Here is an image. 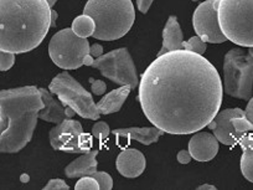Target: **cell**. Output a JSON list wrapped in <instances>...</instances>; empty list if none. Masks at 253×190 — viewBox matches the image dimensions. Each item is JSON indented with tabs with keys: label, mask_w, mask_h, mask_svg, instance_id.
<instances>
[{
	"label": "cell",
	"mask_w": 253,
	"mask_h": 190,
	"mask_svg": "<svg viewBox=\"0 0 253 190\" xmlns=\"http://www.w3.org/2000/svg\"><path fill=\"white\" fill-rule=\"evenodd\" d=\"M15 55L16 53L10 52V51L0 50V70L1 72L8 71L15 63Z\"/></svg>",
	"instance_id": "cell-26"
},
{
	"label": "cell",
	"mask_w": 253,
	"mask_h": 190,
	"mask_svg": "<svg viewBox=\"0 0 253 190\" xmlns=\"http://www.w3.org/2000/svg\"><path fill=\"white\" fill-rule=\"evenodd\" d=\"M245 58H246V60H247V61H250V62L253 65V48H248V53H246Z\"/></svg>",
	"instance_id": "cell-37"
},
{
	"label": "cell",
	"mask_w": 253,
	"mask_h": 190,
	"mask_svg": "<svg viewBox=\"0 0 253 190\" xmlns=\"http://www.w3.org/2000/svg\"><path fill=\"white\" fill-rule=\"evenodd\" d=\"M89 82H91V87H92V92L97 96H101V95L106 94L107 90V85L104 84L102 80H93L89 79Z\"/></svg>",
	"instance_id": "cell-30"
},
{
	"label": "cell",
	"mask_w": 253,
	"mask_h": 190,
	"mask_svg": "<svg viewBox=\"0 0 253 190\" xmlns=\"http://www.w3.org/2000/svg\"><path fill=\"white\" fill-rule=\"evenodd\" d=\"M89 53H91L92 57H99V56L103 55V48L99 44H92L91 48H89Z\"/></svg>",
	"instance_id": "cell-33"
},
{
	"label": "cell",
	"mask_w": 253,
	"mask_h": 190,
	"mask_svg": "<svg viewBox=\"0 0 253 190\" xmlns=\"http://www.w3.org/2000/svg\"><path fill=\"white\" fill-rule=\"evenodd\" d=\"M231 122H232L233 127H235L236 131H238V132L247 133L250 131H253V124L251 123V121L246 116L232 117Z\"/></svg>",
	"instance_id": "cell-25"
},
{
	"label": "cell",
	"mask_w": 253,
	"mask_h": 190,
	"mask_svg": "<svg viewBox=\"0 0 253 190\" xmlns=\"http://www.w3.org/2000/svg\"><path fill=\"white\" fill-rule=\"evenodd\" d=\"M238 143L242 147V157L240 162L241 172L248 182L253 183V137L245 133Z\"/></svg>",
	"instance_id": "cell-20"
},
{
	"label": "cell",
	"mask_w": 253,
	"mask_h": 190,
	"mask_svg": "<svg viewBox=\"0 0 253 190\" xmlns=\"http://www.w3.org/2000/svg\"><path fill=\"white\" fill-rule=\"evenodd\" d=\"M70 187L62 179H51L43 187V190H69Z\"/></svg>",
	"instance_id": "cell-29"
},
{
	"label": "cell",
	"mask_w": 253,
	"mask_h": 190,
	"mask_svg": "<svg viewBox=\"0 0 253 190\" xmlns=\"http://www.w3.org/2000/svg\"><path fill=\"white\" fill-rule=\"evenodd\" d=\"M93 135H89V133L84 132L80 136L79 145L80 148H81L82 153H86L92 149V147H93Z\"/></svg>",
	"instance_id": "cell-28"
},
{
	"label": "cell",
	"mask_w": 253,
	"mask_h": 190,
	"mask_svg": "<svg viewBox=\"0 0 253 190\" xmlns=\"http://www.w3.org/2000/svg\"><path fill=\"white\" fill-rule=\"evenodd\" d=\"M182 44H184V35H182L181 26L177 21V18L174 15L169 16L163 30L162 48L158 52V56L164 55L170 51L182 50L184 48Z\"/></svg>",
	"instance_id": "cell-16"
},
{
	"label": "cell",
	"mask_w": 253,
	"mask_h": 190,
	"mask_svg": "<svg viewBox=\"0 0 253 190\" xmlns=\"http://www.w3.org/2000/svg\"><path fill=\"white\" fill-rule=\"evenodd\" d=\"M191 1H199V0H191Z\"/></svg>",
	"instance_id": "cell-40"
},
{
	"label": "cell",
	"mask_w": 253,
	"mask_h": 190,
	"mask_svg": "<svg viewBox=\"0 0 253 190\" xmlns=\"http://www.w3.org/2000/svg\"><path fill=\"white\" fill-rule=\"evenodd\" d=\"M245 113H246V117H247V118L251 121V123L253 124V96L251 97V99L248 101L247 106H246Z\"/></svg>",
	"instance_id": "cell-34"
},
{
	"label": "cell",
	"mask_w": 253,
	"mask_h": 190,
	"mask_svg": "<svg viewBox=\"0 0 253 190\" xmlns=\"http://www.w3.org/2000/svg\"><path fill=\"white\" fill-rule=\"evenodd\" d=\"M51 26L47 0H0V50L29 52L42 43Z\"/></svg>",
	"instance_id": "cell-2"
},
{
	"label": "cell",
	"mask_w": 253,
	"mask_h": 190,
	"mask_svg": "<svg viewBox=\"0 0 253 190\" xmlns=\"http://www.w3.org/2000/svg\"><path fill=\"white\" fill-rule=\"evenodd\" d=\"M65 112H66V118H74L75 114H77L71 107H67V106L65 107Z\"/></svg>",
	"instance_id": "cell-35"
},
{
	"label": "cell",
	"mask_w": 253,
	"mask_h": 190,
	"mask_svg": "<svg viewBox=\"0 0 253 190\" xmlns=\"http://www.w3.org/2000/svg\"><path fill=\"white\" fill-rule=\"evenodd\" d=\"M76 190H101L98 182L92 175H84L79 179V182L75 185Z\"/></svg>",
	"instance_id": "cell-24"
},
{
	"label": "cell",
	"mask_w": 253,
	"mask_h": 190,
	"mask_svg": "<svg viewBox=\"0 0 253 190\" xmlns=\"http://www.w3.org/2000/svg\"><path fill=\"white\" fill-rule=\"evenodd\" d=\"M47 1H48V4L51 5V8H52V6L57 3V0H47Z\"/></svg>",
	"instance_id": "cell-39"
},
{
	"label": "cell",
	"mask_w": 253,
	"mask_h": 190,
	"mask_svg": "<svg viewBox=\"0 0 253 190\" xmlns=\"http://www.w3.org/2000/svg\"><path fill=\"white\" fill-rule=\"evenodd\" d=\"M57 18V14H56L55 10H52V26H56L55 25V19Z\"/></svg>",
	"instance_id": "cell-38"
},
{
	"label": "cell",
	"mask_w": 253,
	"mask_h": 190,
	"mask_svg": "<svg viewBox=\"0 0 253 190\" xmlns=\"http://www.w3.org/2000/svg\"><path fill=\"white\" fill-rule=\"evenodd\" d=\"M51 94L56 95L63 106L71 107L80 117L98 121L101 112L97 108L91 92L87 91L67 71L56 75L48 85Z\"/></svg>",
	"instance_id": "cell-7"
},
{
	"label": "cell",
	"mask_w": 253,
	"mask_h": 190,
	"mask_svg": "<svg viewBox=\"0 0 253 190\" xmlns=\"http://www.w3.org/2000/svg\"><path fill=\"white\" fill-rule=\"evenodd\" d=\"M176 159L180 164H189V163L191 162V159H193V157H191V154H190L189 149L180 150L176 155Z\"/></svg>",
	"instance_id": "cell-31"
},
{
	"label": "cell",
	"mask_w": 253,
	"mask_h": 190,
	"mask_svg": "<svg viewBox=\"0 0 253 190\" xmlns=\"http://www.w3.org/2000/svg\"><path fill=\"white\" fill-rule=\"evenodd\" d=\"M154 0H137V8L142 14H147Z\"/></svg>",
	"instance_id": "cell-32"
},
{
	"label": "cell",
	"mask_w": 253,
	"mask_h": 190,
	"mask_svg": "<svg viewBox=\"0 0 253 190\" xmlns=\"http://www.w3.org/2000/svg\"><path fill=\"white\" fill-rule=\"evenodd\" d=\"M41 96L43 99V108L41 109L39 113V118L42 119L45 122H50V123L58 124L66 119V112H65V106L61 104L55 97L52 96L50 90L40 89Z\"/></svg>",
	"instance_id": "cell-18"
},
{
	"label": "cell",
	"mask_w": 253,
	"mask_h": 190,
	"mask_svg": "<svg viewBox=\"0 0 253 190\" xmlns=\"http://www.w3.org/2000/svg\"><path fill=\"white\" fill-rule=\"evenodd\" d=\"M242 116H246L245 109H241L238 107L223 109V111L218 112L216 114L215 118L210 122V124L208 127L212 131V133L215 135V137L217 138L221 144L235 145L236 143L240 142L241 137L245 133H241L238 131H236L231 119H232V117Z\"/></svg>",
	"instance_id": "cell-12"
},
{
	"label": "cell",
	"mask_w": 253,
	"mask_h": 190,
	"mask_svg": "<svg viewBox=\"0 0 253 190\" xmlns=\"http://www.w3.org/2000/svg\"><path fill=\"white\" fill-rule=\"evenodd\" d=\"M218 20L227 40L253 48V0H220Z\"/></svg>",
	"instance_id": "cell-5"
},
{
	"label": "cell",
	"mask_w": 253,
	"mask_h": 190,
	"mask_svg": "<svg viewBox=\"0 0 253 190\" xmlns=\"http://www.w3.org/2000/svg\"><path fill=\"white\" fill-rule=\"evenodd\" d=\"M220 148V142L215 135L209 132L194 133L191 140L189 141V152L193 159L198 162H210L216 157Z\"/></svg>",
	"instance_id": "cell-13"
},
{
	"label": "cell",
	"mask_w": 253,
	"mask_h": 190,
	"mask_svg": "<svg viewBox=\"0 0 253 190\" xmlns=\"http://www.w3.org/2000/svg\"><path fill=\"white\" fill-rule=\"evenodd\" d=\"M84 14L91 16L96 23L93 38L103 41L123 38L135 20L132 0H88Z\"/></svg>",
	"instance_id": "cell-4"
},
{
	"label": "cell",
	"mask_w": 253,
	"mask_h": 190,
	"mask_svg": "<svg viewBox=\"0 0 253 190\" xmlns=\"http://www.w3.org/2000/svg\"><path fill=\"white\" fill-rule=\"evenodd\" d=\"M42 108L39 87L30 85L0 91V152L15 154L29 144Z\"/></svg>",
	"instance_id": "cell-3"
},
{
	"label": "cell",
	"mask_w": 253,
	"mask_h": 190,
	"mask_svg": "<svg viewBox=\"0 0 253 190\" xmlns=\"http://www.w3.org/2000/svg\"><path fill=\"white\" fill-rule=\"evenodd\" d=\"M147 167V160L140 150L134 148H126L118 154L116 168L119 174L124 178H138L143 174Z\"/></svg>",
	"instance_id": "cell-14"
},
{
	"label": "cell",
	"mask_w": 253,
	"mask_h": 190,
	"mask_svg": "<svg viewBox=\"0 0 253 190\" xmlns=\"http://www.w3.org/2000/svg\"><path fill=\"white\" fill-rule=\"evenodd\" d=\"M217 188L215 185H211V184H203L200 187H198V190H216Z\"/></svg>",
	"instance_id": "cell-36"
},
{
	"label": "cell",
	"mask_w": 253,
	"mask_h": 190,
	"mask_svg": "<svg viewBox=\"0 0 253 190\" xmlns=\"http://www.w3.org/2000/svg\"><path fill=\"white\" fill-rule=\"evenodd\" d=\"M91 67L99 70L106 79L119 86L129 85L133 90L139 86L140 80L138 77L137 67L126 48H116L94 58Z\"/></svg>",
	"instance_id": "cell-9"
},
{
	"label": "cell",
	"mask_w": 253,
	"mask_h": 190,
	"mask_svg": "<svg viewBox=\"0 0 253 190\" xmlns=\"http://www.w3.org/2000/svg\"><path fill=\"white\" fill-rule=\"evenodd\" d=\"M91 44L80 38L71 28L57 31L48 44V55L56 66L63 70H77L84 65L91 66Z\"/></svg>",
	"instance_id": "cell-6"
},
{
	"label": "cell",
	"mask_w": 253,
	"mask_h": 190,
	"mask_svg": "<svg viewBox=\"0 0 253 190\" xmlns=\"http://www.w3.org/2000/svg\"><path fill=\"white\" fill-rule=\"evenodd\" d=\"M240 48H231L223 58V91L233 98L250 101L253 94V65Z\"/></svg>",
	"instance_id": "cell-8"
},
{
	"label": "cell",
	"mask_w": 253,
	"mask_h": 190,
	"mask_svg": "<svg viewBox=\"0 0 253 190\" xmlns=\"http://www.w3.org/2000/svg\"><path fill=\"white\" fill-rule=\"evenodd\" d=\"M132 90V86L124 85L119 89L108 92V94L102 97L101 101L97 102V108L99 109L101 114H106V116L107 114L116 113L122 108V106L124 104L126 99L128 98Z\"/></svg>",
	"instance_id": "cell-19"
},
{
	"label": "cell",
	"mask_w": 253,
	"mask_h": 190,
	"mask_svg": "<svg viewBox=\"0 0 253 190\" xmlns=\"http://www.w3.org/2000/svg\"><path fill=\"white\" fill-rule=\"evenodd\" d=\"M92 177L96 178L101 190H111L113 188V179H112V177L107 172H98L97 170V172L92 174Z\"/></svg>",
	"instance_id": "cell-27"
},
{
	"label": "cell",
	"mask_w": 253,
	"mask_h": 190,
	"mask_svg": "<svg viewBox=\"0 0 253 190\" xmlns=\"http://www.w3.org/2000/svg\"><path fill=\"white\" fill-rule=\"evenodd\" d=\"M184 48L185 50L193 51V52L200 53V55H204L206 51V43L200 38V36H193L190 38L189 40L184 41Z\"/></svg>",
	"instance_id": "cell-22"
},
{
	"label": "cell",
	"mask_w": 253,
	"mask_h": 190,
	"mask_svg": "<svg viewBox=\"0 0 253 190\" xmlns=\"http://www.w3.org/2000/svg\"><path fill=\"white\" fill-rule=\"evenodd\" d=\"M97 154H98V149H91L86 153H82L81 157L76 158L74 162H71L65 168V175L69 179L92 175L94 172H97V165H98Z\"/></svg>",
	"instance_id": "cell-17"
},
{
	"label": "cell",
	"mask_w": 253,
	"mask_h": 190,
	"mask_svg": "<svg viewBox=\"0 0 253 190\" xmlns=\"http://www.w3.org/2000/svg\"><path fill=\"white\" fill-rule=\"evenodd\" d=\"M223 92L212 63L182 48L158 56L145 69L138 101L153 126L169 135L186 136L210 124L220 112Z\"/></svg>",
	"instance_id": "cell-1"
},
{
	"label": "cell",
	"mask_w": 253,
	"mask_h": 190,
	"mask_svg": "<svg viewBox=\"0 0 253 190\" xmlns=\"http://www.w3.org/2000/svg\"><path fill=\"white\" fill-rule=\"evenodd\" d=\"M220 0H206L195 9L193 15V25L196 35L205 43L221 44L227 41L222 33L218 20Z\"/></svg>",
	"instance_id": "cell-10"
},
{
	"label": "cell",
	"mask_w": 253,
	"mask_h": 190,
	"mask_svg": "<svg viewBox=\"0 0 253 190\" xmlns=\"http://www.w3.org/2000/svg\"><path fill=\"white\" fill-rule=\"evenodd\" d=\"M71 29L74 30V33L76 35H79L80 38H89V36H93L94 31H96V23H94L93 19L89 15L86 14H82V15L77 16L74 21H72Z\"/></svg>",
	"instance_id": "cell-21"
},
{
	"label": "cell",
	"mask_w": 253,
	"mask_h": 190,
	"mask_svg": "<svg viewBox=\"0 0 253 190\" xmlns=\"http://www.w3.org/2000/svg\"><path fill=\"white\" fill-rule=\"evenodd\" d=\"M84 133L81 122L74 118L63 119L48 132V141L52 149L65 153H82L79 145L80 136Z\"/></svg>",
	"instance_id": "cell-11"
},
{
	"label": "cell",
	"mask_w": 253,
	"mask_h": 190,
	"mask_svg": "<svg viewBox=\"0 0 253 190\" xmlns=\"http://www.w3.org/2000/svg\"><path fill=\"white\" fill-rule=\"evenodd\" d=\"M164 131L158 127H129V128H117L112 131V135L117 138H126L142 143L144 145L154 144L164 135Z\"/></svg>",
	"instance_id": "cell-15"
},
{
	"label": "cell",
	"mask_w": 253,
	"mask_h": 190,
	"mask_svg": "<svg viewBox=\"0 0 253 190\" xmlns=\"http://www.w3.org/2000/svg\"><path fill=\"white\" fill-rule=\"evenodd\" d=\"M92 135L101 142L102 145V142L107 140L108 136L111 135V128H109L108 123L104 121H98L97 123H94L93 127H92Z\"/></svg>",
	"instance_id": "cell-23"
}]
</instances>
